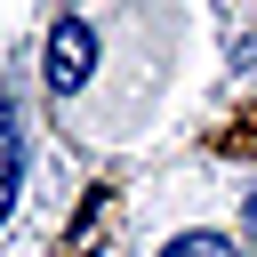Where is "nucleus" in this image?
I'll list each match as a JSON object with an SVG mask.
<instances>
[{
  "label": "nucleus",
  "mask_w": 257,
  "mask_h": 257,
  "mask_svg": "<svg viewBox=\"0 0 257 257\" xmlns=\"http://www.w3.org/2000/svg\"><path fill=\"white\" fill-rule=\"evenodd\" d=\"M48 80H56V88H80V80H88V24H64V32H56Z\"/></svg>",
  "instance_id": "f257e3e1"
},
{
  "label": "nucleus",
  "mask_w": 257,
  "mask_h": 257,
  "mask_svg": "<svg viewBox=\"0 0 257 257\" xmlns=\"http://www.w3.org/2000/svg\"><path fill=\"white\" fill-rule=\"evenodd\" d=\"M16 177H24V145H16V112H8V96H0V217H8V201H16Z\"/></svg>",
  "instance_id": "f03ea898"
},
{
  "label": "nucleus",
  "mask_w": 257,
  "mask_h": 257,
  "mask_svg": "<svg viewBox=\"0 0 257 257\" xmlns=\"http://www.w3.org/2000/svg\"><path fill=\"white\" fill-rule=\"evenodd\" d=\"M161 257H233V241H225V233H177Z\"/></svg>",
  "instance_id": "7ed1b4c3"
}]
</instances>
